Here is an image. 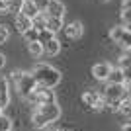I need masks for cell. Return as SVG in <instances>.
Wrapping results in <instances>:
<instances>
[{
	"instance_id": "obj_1",
	"label": "cell",
	"mask_w": 131,
	"mask_h": 131,
	"mask_svg": "<svg viewBox=\"0 0 131 131\" xmlns=\"http://www.w3.org/2000/svg\"><path fill=\"white\" fill-rule=\"evenodd\" d=\"M35 80L37 86H43V88H51L53 90L57 84L61 82V72L55 69V67L47 65V63H37L33 67V71L29 72Z\"/></svg>"
},
{
	"instance_id": "obj_2",
	"label": "cell",
	"mask_w": 131,
	"mask_h": 131,
	"mask_svg": "<svg viewBox=\"0 0 131 131\" xmlns=\"http://www.w3.org/2000/svg\"><path fill=\"white\" fill-rule=\"evenodd\" d=\"M59 117H61V108L57 106V102L37 106L35 112L31 114V121L35 129H45L47 125H53Z\"/></svg>"
},
{
	"instance_id": "obj_3",
	"label": "cell",
	"mask_w": 131,
	"mask_h": 131,
	"mask_svg": "<svg viewBox=\"0 0 131 131\" xmlns=\"http://www.w3.org/2000/svg\"><path fill=\"white\" fill-rule=\"evenodd\" d=\"M12 78H14V82H16V88H18V94L22 96L24 100L29 96V94L35 90V80H33V77L29 74V72H24V71H14L12 72Z\"/></svg>"
},
{
	"instance_id": "obj_4",
	"label": "cell",
	"mask_w": 131,
	"mask_h": 131,
	"mask_svg": "<svg viewBox=\"0 0 131 131\" xmlns=\"http://www.w3.org/2000/svg\"><path fill=\"white\" fill-rule=\"evenodd\" d=\"M27 102L33 106H43V104H53L55 102V92L51 88H43V86H35L29 96H27Z\"/></svg>"
},
{
	"instance_id": "obj_5",
	"label": "cell",
	"mask_w": 131,
	"mask_h": 131,
	"mask_svg": "<svg viewBox=\"0 0 131 131\" xmlns=\"http://www.w3.org/2000/svg\"><path fill=\"white\" fill-rule=\"evenodd\" d=\"M110 39L115 41V43H119L123 49H129L131 47V33H129V27L125 26H114L110 29Z\"/></svg>"
},
{
	"instance_id": "obj_6",
	"label": "cell",
	"mask_w": 131,
	"mask_h": 131,
	"mask_svg": "<svg viewBox=\"0 0 131 131\" xmlns=\"http://www.w3.org/2000/svg\"><path fill=\"white\" fill-rule=\"evenodd\" d=\"M82 104L84 106H88L90 110H94V112H102L104 110V98L100 96L98 92H94V90H88V92H84L82 94Z\"/></svg>"
},
{
	"instance_id": "obj_7",
	"label": "cell",
	"mask_w": 131,
	"mask_h": 131,
	"mask_svg": "<svg viewBox=\"0 0 131 131\" xmlns=\"http://www.w3.org/2000/svg\"><path fill=\"white\" fill-rule=\"evenodd\" d=\"M65 12H67V6L61 2V0H49V4H47V8H45V16L49 18H65Z\"/></svg>"
},
{
	"instance_id": "obj_8",
	"label": "cell",
	"mask_w": 131,
	"mask_h": 131,
	"mask_svg": "<svg viewBox=\"0 0 131 131\" xmlns=\"http://www.w3.org/2000/svg\"><path fill=\"white\" fill-rule=\"evenodd\" d=\"M63 31H65V35L69 39H80L82 35H84V24L78 22V20H74V22L63 26Z\"/></svg>"
},
{
	"instance_id": "obj_9",
	"label": "cell",
	"mask_w": 131,
	"mask_h": 131,
	"mask_svg": "<svg viewBox=\"0 0 131 131\" xmlns=\"http://www.w3.org/2000/svg\"><path fill=\"white\" fill-rule=\"evenodd\" d=\"M123 82H129V71H121V69H114L108 74V84H123Z\"/></svg>"
},
{
	"instance_id": "obj_10",
	"label": "cell",
	"mask_w": 131,
	"mask_h": 131,
	"mask_svg": "<svg viewBox=\"0 0 131 131\" xmlns=\"http://www.w3.org/2000/svg\"><path fill=\"white\" fill-rule=\"evenodd\" d=\"M8 104H10V84L6 78L0 77V110L4 112L8 108Z\"/></svg>"
},
{
	"instance_id": "obj_11",
	"label": "cell",
	"mask_w": 131,
	"mask_h": 131,
	"mask_svg": "<svg viewBox=\"0 0 131 131\" xmlns=\"http://www.w3.org/2000/svg\"><path fill=\"white\" fill-rule=\"evenodd\" d=\"M112 71V65L110 63H96L92 67V77L96 80H108V74Z\"/></svg>"
},
{
	"instance_id": "obj_12",
	"label": "cell",
	"mask_w": 131,
	"mask_h": 131,
	"mask_svg": "<svg viewBox=\"0 0 131 131\" xmlns=\"http://www.w3.org/2000/svg\"><path fill=\"white\" fill-rule=\"evenodd\" d=\"M41 47H43V53L45 55H59L61 51V41L57 37L49 39V41H45V43H41Z\"/></svg>"
},
{
	"instance_id": "obj_13",
	"label": "cell",
	"mask_w": 131,
	"mask_h": 131,
	"mask_svg": "<svg viewBox=\"0 0 131 131\" xmlns=\"http://www.w3.org/2000/svg\"><path fill=\"white\" fill-rule=\"evenodd\" d=\"M14 24H16L18 33H24V31H27V29L31 27V20H29L27 16H24V14H16V20H14Z\"/></svg>"
},
{
	"instance_id": "obj_14",
	"label": "cell",
	"mask_w": 131,
	"mask_h": 131,
	"mask_svg": "<svg viewBox=\"0 0 131 131\" xmlns=\"http://www.w3.org/2000/svg\"><path fill=\"white\" fill-rule=\"evenodd\" d=\"M63 20L61 18H49L47 16V22H45V29H49V31H53V33H57V31H61L63 29Z\"/></svg>"
},
{
	"instance_id": "obj_15",
	"label": "cell",
	"mask_w": 131,
	"mask_h": 131,
	"mask_svg": "<svg viewBox=\"0 0 131 131\" xmlns=\"http://www.w3.org/2000/svg\"><path fill=\"white\" fill-rule=\"evenodd\" d=\"M20 14H24V16H27L31 20V18L37 16L39 12H37V8H35V4H33L31 0H24V6H22V12H20Z\"/></svg>"
},
{
	"instance_id": "obj_16",
	"label": "cell",
	"mask_w": 131,
	"mask_h": 131,
	"mask_svg": "<svg viewBox=\"0 0 131 131\" xmlns=\"http://www.w3.org/2000/svg\"><path fill=\"white\" fill-rule=\"evenodd\" d=\"M45 22H47V16L43 12H39L35 18H31V27L35 31H41V29H45Z\"/></svg>"
},
{
	"instance_id": "obj_17",
	"label": "cell",
	"mask_w": 131,
	"mask_h": 131,
	"mask_svg": "<svg viewBox=\"0 0 131 131\" xmlns=\"http://www.w3.org/2000/svg\"><path fill=\"white\" fill-rule=\"evenodd\" d=\"M117 110H119L121 114H123V117H125V119H129V115H131V102H129V94L121 98V102H119V106H117Z\"/></svg>"
},
{
	"instance_id": "obj_18",
	"label": "cell",
	"mask_w": 131,
	"mask_h": 131,
	"mask_svg": "<svg viewBox=\"0 0 131 131\" xmlns=\"http://www.w3.org/2000/svg\"><path fill=\"white\" fill-rule=\"evenodd\" d=\"M24 6V0H6V12L10 14H20Z\"/></svg>"
},
{
	"instance_id": "obj_19",
	"label": "cell",
	"mask_w": 131,
	"mask_h": 131,
	"mask_svg": "<svg viewBox=\"0 0 131 131\" xmlns=\"http://www.w3.org/2000/svg\"><path fill=\"white\" fill-rule=\"evenodd\" d=\"M27 51H29V55H31V57H35V59L43 55V47H41V43H39V41L27 43Z\"/></svg>"
},
{
	"instance_id": "obj_20",
	"label": "cell",
	"mask_w": 131,
	"mask_h": 131,
	"mask_svg": "<svg viewBox=\"0 0 131 131\" xmlns=\"http://www.w3.org/2000/svg\"><path fill=\"white\" fill-rule=\"evenodd\" d=\"M0 131H12V119L8 115H0Z\"/></svg>"
},
{
	"instance_id": "obj_21",
	"label": "cell",
	"mask_w": 131,
	"mask_h": 131,
	"mask_svg": "<svg viewBox=\"0 0 131 131\" xmlns=\"http://www.w3.org/2000/svg\"><path fill=\"white\" fill-rule=\"evenodd\" d=\"M22 35L26 37V41H27V43H33V41H37V31H35L33 27H29L27 31H24V33H22Z\"/></svg>"
},
{
	"instance_id": "obj_22",
	"label": "cell",
	"mask_w": 131,
	"mask_h": 131,
	"mask_svg": "<svg viewBox=\"0 0 131 131\" xmlns=\"http://www.w3.org/2000/svg\"><path fill=\"white\" fill-rule=\"evenodd\" d=\"M8 39H10V31H8V27L0 24V45H6Z\"/></svg>"
},
{
	"instance_id": "obj_23",
	"label": "cell",
	"mask_w": 131,
	"mask_h": 131,
	"mask_svg": "<svg viewBox=\"0 0 131 131\" xmlns=\"http://www.w3.org/2000/svg\"><path fill=\"white\" fill-rule=\"evenodd\" d=\"M33 4H35L37 12H45V8H47V4H49V0H33Z\"/></svg>"
},
{
	"instance_id": "obj_24",
	"label": "cell",
	"mask_w": 131,
	"mask_h": 131,
	"mask_svg": "<svg viewBox=\"0 0 131 131\" xmlns=\"http://www.w3.org/2000/svg\"><path fill=\"white\" fill-rule=\"evenodd\" d=\"M131 6V0H123V4H121V10H129Z\"/></svg>"
},
{
	"instance_id": "obj_25",
	"label": "cell",
	"mask_w": 131,
	"mask_h": 131,
	"mask_svg": "<svg viewBox=\"0 0 131 131\" xmlns=\"http://www.w3.org/2000/svg\"><path fill=\"white\" fill-rule=\"evenodd\" d=\"M4 65H6V55L0 53V69H4Z\"/></svg>"
},
{
	"instance_id": "obj_26",
	"label": "cell",
	"mask_w": 131,
	"mask_h": 131,
	"mask_svg": "<svg viewBox=\"0 0 131 131\" xmlns=\"http://www.w3.org/2000/svg\"><path fill=\"white\" fill-rule=\"evenodd\" d=\"M47 131H59V129H55V127H51V125H47Z\"/></svg>"
},
{
	"instance_id": "obj_27",
	"label": "cell",
	"mask_w": 131,
	"mask_h": 131,
	"mask_svg": "<svg viewBox=\"0 0 131 131\" xmlns=\"http://www.w3.org/2000/svg\"><path fill=\"white\" fill-rule=\"evenodd\" d=\"M102 2H110V0H102Z\"/></svg>"
},
{
	"instance_id": "obj_28",
	"label": "cell",
	"mask_w": 131,
	"mask_h": 131,
	"mask_svg": "<svg viewBox=\"0 0 131 131\" xmlns=\"http://www.w3.org/2000/svg\"><path fill=\"white\" fill-rule=\"evenodd\" d=\"M0 115H2V110H0Z\"/></svg>"
},
{
	"instance_id": "obj_29",
	"label": "cell",
	"mask_w": 131,
	"mask_h": 131,
	"mask_svg": "<svg viewBox=\"0 0 131 131\" xmlns=\"http://www.w3.org/2000/svg\"><path fill=\"white\" fill-rule=\"evenodd\" d=\"M31 2H33V0H31Z\"/></svg>"
}]
</instances>
